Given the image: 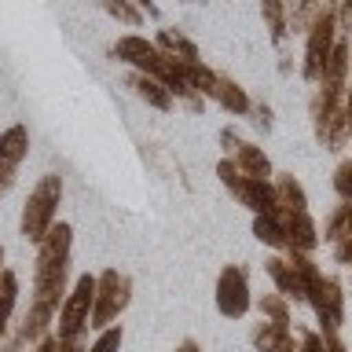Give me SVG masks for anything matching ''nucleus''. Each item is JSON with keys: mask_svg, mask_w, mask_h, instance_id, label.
I'll return each instance as SVG.
<instances>
[{"mask_svg": "<svg viewBox=\"0 0 352 352\" xmlns=\"http://www.w3.org/2000/svg\"><path fill=\"white\" fill-rule=\"evenodd\" d=\"M257 308H261V319L279 323V327H290V301H286L283 294H264V297H257Z\"/></svg>", "mask_w": 352, "mask_h": 352, "instance_id": "4be33fe9", "label": "nucleus"}, {"mask_svg": "<svg viewBox=\"0 0 352 352\" xmlns=\"http://www.w3.org/2000/svg\"><path fill=\"white\" fill-rule=\"evenodd\" d=\"M195 4H206V0H195Z\"/></svg>", "mask_w": 352, "mask_h": 352, "instance_id": "72a5a7b5", "label": "nucleus"}, {"mask_svg": "<svg viewBox=\"0 0 352 352\" xmlns=\"http://www.w3.org/2000/svg\"><path fill=\"white\" fill-rule=\"evenodd\" d=\"M70 246H74V228L55 224L48 239L37 246V268H33V312L59 316L66 301V279H70Z\"/></svg>", "mask_w": 352, "mask_h": 352, "instance_id": "f257e3e1", "label": "nucleus"}, {"mask_svg": "<svg viewBox=\"0 0 352 352\" xmlns=\"http://www.w3.org/2000/svg\"><path fill=\"white\" fill-rule=\"evenodd\" d=\"M297 352H327V341L319 330H301V345H297Z\"/></svg>", "mask_w": 352, "mask_h": 352, "instance_id": "393cba45", "label": "nucleus"}, {"mask_svg": "<svg viewBox=\"0 0 352 352\" xmlns=\"http://www.w3.org/2000/svg\"><path fill=\"white\" fill-rule=\"evenodd\" d=\"M154 44L165 52V55H173V59H180V63H202L198 59V44L187 37L184 30H173V26H165L158 30V37H154Z\"/></svg>", "mask_w": 352, "mask_h": 352, "instance_id": "dca6fc26", "label": "nucleus"}, {"mask_svg": "<svg viewBox=\"0 0 352 352\" xmlns=\"http://www.w3.org/2000/svg\"><path fill=\"white\" fill-rule=\"evenodd\" d=\"M327 4H338V0H327Z\"/></svg>", "mask_w": 352, "mask_h": 352, "instance_id": "f704fd0d", "label": "nucleus"}, {"mask_svg": "<svg viewBox=\"0 0 352 352\" xmlns=\"http://www.w3.org/2000/svg\"><path fill=\"white\" fill-rule=\"evenodd\" d=\"M250 341H253V349H257V352H297L290 327L268 323V319H261V323L250 330Z\"/></svg>", "mask_w": 352, "mask_h": 352, "instance_id": "ddd939ff", "label": "nucleus"}, {"mask_svg": "<svg viewBox=\"0 0 352 352\" xmlns=\"http://www.w3.org/2000/svg\"><path fill=\"white\" fill-rule=\"evenodd\" d=\"M264 272L272 275L275 294H283L286 301H308V279L294 268L290 257H268L264 261Z\"/></svg>", "mask_w": 352, "mask_h": 352, "instance_id": "9b49d317", "label": "nucleus"}, {"mask_svg": "<svg viewBox=\"0 0 352 352\" xmlns=\"http://www.w3.org/2000/svg\"><path fill=\"white\" fill-rule=\"evenodd\" d=\"M176 352H202V349H198V341H195V338H184L180 345H176Z\"/></svg>", "mask_w": 352, "mask_h": 352, "instance_id": "473e14b6", "label": "nucleus"}, {"mask_svg": "<svg viewBox=\"0 0 352 352\" xmlns=\"http://www.w3.org/2000/svg\"><path fill=\"white\" fill-rule=\"evenodd\" d=\"M338 44V4H323L316 11L312 26L305 33V55H301V77L308 85H319L330 55Z\"/></svg>", "mask_w": 352, "mask_h": 352, "instance_id": "7ed1b4c3", "label": "nucleus"}, {"mask_svg": "<svg viewBox=\"0 0 352 352\" xmlns=\"http://www.w3.org/2000/svg\"><path fill=\"white\" fill-rule=\"evenodd\" d=\"M308 305L319 319V334H338L345 323V286L338 275H319L308 290Z\"/></svg>", "mask_w": 352, "mask_h": 352, "instance_id": "0eeeda50", "label": "nucleus"}, {"mask_svg": "<svg viewBox=\"0 0 352 352\" xmlns=\"http://www.w3.org/2000/svg\"><path fill=\"white\" fill-rule=\"evenodd\" d=\"M129 88H132V92H136L147 107H154V110H173V92L158 81V77L132 70V74H129Z\"/></svg>", "mask_w": 352, "mask_h": 352, "instance_id": "4468645a", "label": "nucleus"}, {"mask_svg": "<svg viewBox=\"0 0 352 352\" xmlns=\"http://www.w3.org/2000/svg\"><path fill=\"white\" fill-rule=\"evenodd\" d=\"M286 4H290V8H294V0H286Z\"/></svg>", "mask_w": 352, "mask_h": 352, "instance_id": "c9c22d12", "label": "nucleus"}, {"mask_svg": "<svg viewBox=\"0 0 352 352\" xmlns=\"http://www.w3.org/2000/svg\"><path fill=\"white\" fill-rule=\"evenodd\" d=\"M59 349H63V341L55 338V334H48V338H44V341H41V345L33 349V352H59Z\"/></svg>", "mask_w": 352, "mask_h": 352, "instance_id": "c756f323", "label": "nucleus"}, {"mask_svg": "<svg viewBox=\"0 0 352 352\" xmlns=\"http://www.w3.org/2000/svg\"><path fill=\"white\" fill-rule=\"evenodd\" d=\"M220 143H224V158L235 162V169L242 176H253V180H272V162L268 154H264L261 147H253V143L239 140L235 129H220Z\"/></svg>", "mask_w": 352, "mask_h": 352, "instance_id": "1a4fd4ad", "label": "nucleus"}, {"mask_svg": "<svg viewBox=\"0 0 352 352\" xmlns=\"http://www.w3.org/2000/svg\"><path fill=\"white\" fill-rule=\"evenodd\" d=\"M334 261H338V264H349V268H352V235L341 242V246H334Z\"/></svg>", "mask_w": 352, "mask_h": 352, "instance_id": "cd10ccee", "label": "nucleus"}, {"mask_svg": "<svg viewBox=\"0 0 352 352\" xmlns=\"http://www.w3.org/2000/svg\"><path fill=\"white\" fill-rule=\"evenodd\" d=\"M261 15H264L272 44H283L290 37V4L286 0H261Z\"/></svg>", "mask_w": 352, "mask_h": 352, "instance_id": "a211bd4d", "label": "nucleus"}, {"mask_svg": "<svg viewBox=\"0 0 352 352\" xmlns=\"http://www.w3.org/2000/svg\"><path fill=\"white\" fill-rule=\"evenodd\" d=\"M283 224H286V253H312L319 246V228L312 213H283Z\"/></svg>", "mask_w": 352, "mask_h": 352, "instance_id": "f8f14e48", "label": "nucleus"}, {"mask_svg": "<svg viewBox=\"0 0 352 352\" xmlns=\"http://www.w3.org/2000/svg\"><path fill=\"white\" fill-rule=\"evenodd\" d=\"M250 114H257V118H253V125H257V129H264V132H268V129H272V107H268V103H261V107H253V110H250Z\"/></svg>", "mask_w": 352, "mask_h": 352, "instance_id": "a878e982", "label": "nucleus"}, {"mask_svg": "<svg viewBox=\"0 0 352 352\" xmlns=\"http://www.w3.org/2000/svg\"><path fill=\"white\" fill-rule=\"evenodd\" d=\"M334 191L341 195V202L352 206V158L338 165V173H334Z\"/></svg>", "mask_w": 352, "mask_h": 352, "instance_id": "b1692460", "label": "nucleus"}, {"mask_svg": "<svg viewBox=\"0 0 352 352\" xmlns=\"http://www.w3.org/2000/svg\"><path fill=\"white\" fill-rule=\"evenodd\" d=\"M253 308L250 294V272L242 264H228L217 279V312L224 319H242Z\"/></svg>", "mask_w": 352, "mask_h": 352, "instance_id": "6e6552de", "label": "nucleus"}, {"mask_svg": "<svg viewBox=\"0 0 352 352\" xmlns=\"http://www.w3.org/2000/svg\"><path fill=\"white\" fill-rule=\"evenodd\" d=\"M213 103H220L228 110V114H235V118H246L253 103H250V96H246V88H242L235 77H224L220 74L217 77V88H213Z\"/></svg>", "mask_w": 352, "mask_h": 352, "instance_id": "2eb2a0df", "label": "nucleus"}, {"mask_svg": "<svg viewBox=\"0 0 352 352\" xmlns=\"http://www.w3.org/2000/svg\"><path fill=\"white\" fill-rule=\"evenodd\" d=\"M253 235L257 242L272 250H286V224H283V213H264V217H253Z\"/></svg>", "mask_w": 352, "mask_h": 352, "instance_id": "6ab92c4d", "label": "nucleus"}, {"mask_svg": "<svg viewBox=\"0 0 352 352\" xmlns=\"http://www.w3.org/2000/svg\"><path fill=\"white\" fill-rule=\"evenodd\" d=\"M30 154V132L26 125H11L0 132V198L15 187V173Z\"/></svg>", "mask_w": 352, "mask_h": 352, "instance_id": "9d476101", "label": "nucleus"}, {"mask_svg": "<svg viewBox=\"0 0 352 352\" xmlns=\"http://www.w3.org/2000/svg\"><path fill=\"white\" fill-rule=\"evenodd\" d=\"M15 301H19V279H15V272H11V268H4V272H0V341H4V334H8Z\"/></svg>", "mask_w": 352, "mask_h": 352, "instance_id": "aec40b11", "label": "nucleus"}, {"mask_svg": "<svg viewBox=\"0 0 352 352\" xmlns=\"http://www.w3.org/2000/svg\"><path fill=\"white\" fill-rule=\"evenodd\" d=\"M323 341H327V352H345V341L338 334H323Z\"/></svg>", "mask_w": 352, "mask_h": 352, "instance_id": "7c9ffc66", "label": "nucleus"}, {"mask_svg": "<svg viewBox=\"0 0 352 352\" xmlns=\"http://www.w3.org/2000/svg\"><path fill=\"white\" fill-rule=\"evenodd\" d=\"M349 235H352V206L341 202L334 213L327 217V224H323V242H330V246H341Z\"/></svg>", "mask_w": 352, "mask_h": 352, "instance_id": "412c9836", "label": "nucleus"}, {"mask_svg": "<svg viewBox=\"0 0 352 352\" xmlns=\"http://www.w3.org/2000/svg\"><path fill=\"white\" fill-rule=\"evenodd\" d=\"M345 121L352 129V74H349V92H345Z\"/></svg>", "mask_w": 352, "mask_h": 352, "instance_id": "2f4dec72", "label": "nucleus"}, {"mask_svg": "<svg viewBox=\"0 0 352 352\" xmlns=\"http://www.w3.org/2000/svg\"><path fill=\"white\" fill-rule=\"evenodd\" d=\"M59 202H63V180L59 176H41L37 187L30 191L26 206H22V239L41 246L48 239V231L55 228V213H59Z\"/></svg>", "mask_w": 352, "mask_h": 352, "instance_id": "f03ea898", "label": "nucleus"}, {"mask_svg": "<svg viewBox=\"0 0 352 352\" xmlns=\"http://www.w3.org/2000/svg\"><path fill=\"white\" fill-rule=\"evenodd\" d=\"M103 11L110 19H118L121 26H143V19H147L132 0H103Z\"/></svg>", "mask_w": 352, "mask_h": 352, "instance_id": "5701e85b", "label": "nucleus"}, {"mask_svg": "<svg viewBox=\"0 0 352 352\" xmlns=\"http://www.w3.org/2000/svg\"><path fill=\"white\" fill-rule=\"evenodd\" d=\"M132 4H136V8H140L147 19H158V15H162V8L154 4V0H132Z\"/></svg>", "mask_w": 352, "mask_h": 352, "instance_id": "c85d7f7f", "label": "nucleus"}, {"mask_svg": "<svg viewBox=\"0 0 352 352\" xmlns=\"http://www.w3.org/2000/svg\"><path fill=\"white\" fill-rule=\"evenodd\" d=\"M132 301V279L118 268H107L99 275V286H96V308H92V330H110L118 327V316L129 308Z\"/></svg>", "mask_w": 352, "mask_h": 352, "instance_id": "423d86ee", "label": "nucleus"}, {"mask_svg": "<svg viewBox=\"0 0 352 352\" xmlns=\"http://www.w3.org/2000/svg\"><path fill=\"white\" fill-rule=\"evenodd\" d=\"M338 26L352 30V0H338Z\"/></svg>", "mask_w": 352, "mask_h": 352, "instance_id": "bb28decb", "label": "nucleus"}, {"mask_svg": "<svg viewBox=\"0 0 352 352\" xmlns=\"http://www.w3.org/2000/svg\"><path fill=\"white\" fill-rule=\"evenodd\" d=\"M275 198H279V213H305L308 209V195H305V187L297 176L290 173H283V176H275Z\"/></svg>", "mask_w": 352, "mask_h": 352, "instance_id": "f3484780", "label": "nucleus"}, {"mask_svg": "<svg viewBox=\"0 0 352 352\" xmlns=\"http://www.w3.org/2000/svg\"><path fill=\"white\" fill-rule=\"evenodd\" d=\"M96 286H99V275H77L74 290L66 294V301H63V308H59V330H55V338H59L63 345L81 341V334L92 327Z\"/></svg>", "mask_w": 352, "mask_h": 352, "instance_id": "20e7f679", "label": "nucleus"}, {"mask_svg": "<svg viewBox=\"0 0 352 352\" xmlns=\"http://www.w3.org/2000/svg\"><path fill=\"white\" fill-rule=\"evenodd\" d=\"M217 176H220V184H224L242 206L253 209V217L279 213V198H275V184L272 180H253V176H242L231 158H220L217 162Z\"/></svg>", "mask_w": 352, "mask_h": 352, "instance_id": "39448f33", "label": "nucleus"}]
</instances>
